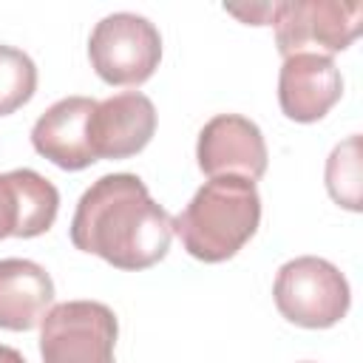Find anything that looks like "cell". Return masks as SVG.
Returning a JSON list of instances; mask_svg holds the SVG:
<instances>
[{"label":"cell","mask_w":363,"mask_h":363,"mask_svg":"<svg viewBox=\"0 0 363 363\" xmlns=\"http://www.w3.org/2000/svg\"><path fill=\"white\" fill-rule=\"evenodd\" d=\"M173 218L159 207L145 182L133 173L96 179L77 201L71 241L116 269H147L170 250Z\"/></svg>","instance_id":"cell-1"},{"label":"cell","mask_w":363,"mask_h":363,"mask_svg":"<svg viewBox=\"0 0 363 363\" xmlns=\"http://www.w3.org/2000/svg\"><path fill=\"white\" fill-rule=\"evenodd\" d=\"M261 196L255 182L241 176H216L204 182L190 204L173 218L182 247L207 264L233 258L258 230Z\"/></svg>","instance_id":"cell-2"},{"label":"cell","mask_w":363,"mask_h":363,"mask_svg":"<svg viewBox=\"0 0 363 363\" xmlns=\"http://www.w3.org/2000/svg\"><path fill=\"white\" fill-rule=\"evenodd\" d=\"M278 312L303 329L335 326L352 303L349 281L343 272L318 255H301L286 261L272 284Z\"/></svg>","instance_id":"cell-3"},{"label":"cell","mask_w":363,"mask_h":363,"mask_svg":"<svg viewBox=\"0 0 363 363\" xmlns=\"http://www.w3.org/2000/svg\"><path fill=\"white\" fill-rule=\"evenodd\" d=\"M116 315L99 301H65L40 320L43 363H113Z\"/></svg>","instance_id":"cell-4"},{"label":"cell","mask_w":363,"mask_h":363,"mask_svg":"<svg viewBox=\"0 0 363 363\" xmlns=\"http://www.w3.org/2000/svg\"><path fill=\"white\" fill-rule=\"evenodd\" d=\"M88 57L108 85H142L162 60V37L147 17L113 11L94 26Z\"/></svg>","instance_id":"cell-5"},{"label":"cell","mask_w":363,"mask_h":363,"mask_svg":"<svg viewBox=\"0 0 363 363\" xmlns=\"http://www.w3.org/2000/svg\"><path fill=\"white\" fill-rule=\"evenodd\" d=\"M275 45L281 57L335 54L352 45L363 26L360 3L340 0H289L275 3Z\"/></svg>","instance_id":"cell-6"},{"label":"cell","mask_w":363,"mask_h":363,"mask_svg":"<svg viewBox=\"0 0 363 363\" xmlns=\"http://www.w3.org/2000/svg\"><path fill=\"white\" fill-rule=\"evenodd\" d=\"M196 159L201 173L210 179L241 176L255 182L267 173V142L252 119L238 113H218L201 128Z\"/></svg>","instance_id":"cell-7"},{"label":"cell","mask_w":363,"mask_h":363,"mask_svg":"<svg viewBox=\"0 0 363 363\" xmlns=\"http://www.w3.org/2000/svg\"><path fill=\"white\" fill-rule=\"evenodd\" d=\"M96 99L65 96L54 102L31 128V145L62 170H82L96 162L91 150V116Z\"/></svg>","instance_id":"cell-8"},{"label":"cell","mask_w":363,"mask_h":363,"mask_svg":"<svg viewBox=\"0 0 363 363\" xmlns=\"http://www.w3.org/2000/svg\"><path fill=\"white\" fill-rule=\"evenodd\" d=\"M343 94V77L332 57L292 54L278 74L281 111L295 122H318Z\"/></svg>","instance_id":"cell-9"},{"label":"cell","mask_w":363,"mask_h":363,"mask_svg":"<svg viewBox=\"0 0 363 363\" xmlns=\"http://www.w3.org/2000/svg\"><path fill=\"white\" fill-rule=\"evenodd\" d=\"M156 130V108L139 94H116L96 102L91 116V150L96 159H128L139 153Z\"/></svg>","instance_id":"cell-10"},{"label":"cell","mask_w":363,"mask_h":363,"mask_svg":"<svg viewBox=\"0 0 363 363\" xmlns=\"http://www.w3.org/2000/svg\"><path fill=\"white\" fill-rule=\"evenodd\" d=\"M60 210L57 187L31 167L0 173V241L34 238L51 230Z\"/></svg>","instance_id":"cell-11"},{"label":"cell","mask_w":363,"mask_h":363,"mask_svg":"<svg viewBox=\"0 0 363 363\" xmlns=\"http://www.w3.org/2000/svg\"><path fill=\"white\" fill-rule=\"evenodd\" d=\"M54 301L51 275L28 258L0 261V329H34Z\"/></svg>","instance_id":"cell-12"},{"label":"cell","mask_w":363,"mask_h":363,"mask_svg":"<svg viewBox=\"0 0 363 363\" xmlns=\"http://www.w3.org/2000/svg\"><path fill=\"white\" fill-rule=\"evenodd\" d=\"M326 190L340 207L360 210V136L357 133L335 145V150L329 153Z\"/></svg>","instance_id":"cell-13"},{"label":"cell","mask_w":363,"mask_h":363,"mask_svg":"<svg viewBox=\"0 0 363 363\" xmlns=\"http://www.w3.org/2000/svg\"><path fill=\"white\" fill-rule=\"evenodd\" d=\"M37 91V65L34 60L14 48L0 45V116L23 108Z\"/></svg>","instance_id":"cell-14"},{"label":"cell","mask_w":363,"mask_h":363,"mask_svg":"<svg viewBox=\"0 0 363 363\" xmlns=\"http://www.w3.org/2000/svg\"><path fill=\"white\" fill-rule=\"evenodd\" d=\"M0 363H26V360H23V354H20L17 349L0 343Z\"/></svg>","instance_id":"cell-15"}]
</instances>
